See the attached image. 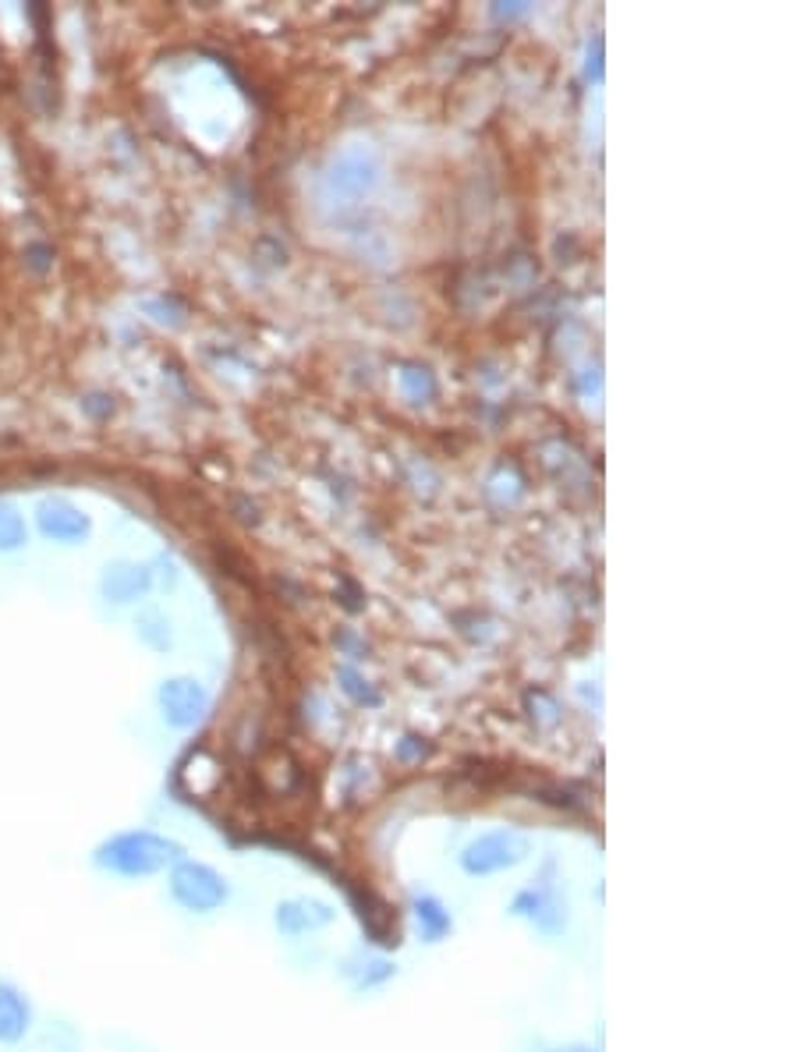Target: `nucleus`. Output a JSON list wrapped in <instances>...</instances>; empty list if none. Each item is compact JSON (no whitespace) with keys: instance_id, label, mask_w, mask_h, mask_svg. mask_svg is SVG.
I'll use <instances>...</instances> for the list:
<instances>
[{"instance_id":"1","label":"nucleus","mask_w":797,"mask_h":1052,"mask_svg":"<svg viewBox=\"0 0 797 1052\" xmlns=\"http://www.w3.org/2000/svg\"><path fill=\"white\" fill-rule=\"evenodd\" d=\"M181 857H185V847L178 840H170V836H160L152 829H128L96 847L92 862L96 868L121 875V879H149V875L170 872Z\"/></svg>"},{"instance_id":"2","label":"nucleus","mask_w":797,"mask_h":1052,"mask_svg":"<svg viewBox=\"0 0 797 1052\" xmlns=\"http://www.w3.org/2000/svg\"><path fill=\"white\" fill-rule=\"evenodd\" d=\"M167 886H170L174 904L191 914H213L230 901V886L224 875L217 868H209L206 862H191V857H181V862L170 868Z\"/></svg>"},{"instance_id":"3","label":"nucleus","mask_w":797,"mask_h":1052,"mask_svg":"<svg viewBox=\"0 0 797 1052\" xmlns=\"http://www.w3.org/2000/svg\"><path fill=\"white\" fill-rule=\"evenodd\" d=\"M529 854H532V840L524 833H518V829H493V833L475 836V840L464 847L461 868L469 875H475V879H485V875L518 868L521 862H529Z\"/></svg>"},{"instance_id":"4","label":"nucleus","mask_w":797,"mask_h":1052,"mask_svg":"<svg viewBox=\"0 0 797 1052\" xmlns=\"http://www.w3.org/2000/svg\"><path fill=\"white\" fill-rule=\"evenodd\" d=\"M157 701H160L164 719L170 727H178V730H191L209 709V698H206L203 685H199V680H191V677L164 680L160 691H157Z\"/></svg>"},{"instance_id":"5","label":"nucleus","mask_w":797,"mask_h":1052,"mask_svg":"<svg viewBox=\"0 0 797 1052\" xmlns=\"http://www.w3.org/2000/svg\"><path fill=\"white\" fill-rule=\"evenodd\" d=\"M334 918H337V911L323 901H316V896H291V901L277 904V914H274L277 928L284 935H291V940L334 925Z\"/></svg>"},{"instance_id":"6","label":"nucleus","mask_w":797,"mask_h":1052,"mask_svg":"<svg viewBox=\"0 0 797 1052\" xmlns=\"http://www.w3.org/2000/svg\"><path fill=\"white\" fill-rule=\"evenodd\" d=\"M36 521H40V532L47 539H57V542H82L92 529L89 518L79 511V507L61 500V496H50L36 507Z\"/></svg>"},{"instance_id":"7","label":"nucleus","mask_w":797,"mask_h":1052,"mask_svg":"<svg viewBox=\"0 0 797 1052\" xmlns=\"http://www.w3.org/2000/svg\"><path fill=\"white\" fill-rule=\"evenodd\" d=\"M511 911L518 914V918H529V922H535L542 932H560L563 928V904L557 901V893L553 889H547V886H532V889H521L518 896H514V904H511Z\"/></svg>"},{"instance_id":"8","label":"nucleus","mask_w":797,"mask_h":1052,"mask_svg":"<svg viewBox=\"0 0 797 1052\" xmlns=\"http://www.w3.org/2000/svg\"><path fill=\"white\" fill-rule=\"evenodd\" d=\"M32 1031V1003L22 989L0 982V1045H18Z\"/></svg>"},{"instance_id":"9","label":"nucleus","mask_w":797,"mask_h":1052,"mask_svg":"<svg viewBox=\"0 0 797 1052\" xmlns=\"http://www.w3.org/2000/svg\"><path fill=\"white\" fill-rule=\"evenodd\" d=\"M149 584H152L149 568H142V563H128V560H121V563H110V568L104 571V578H100V592H104L110 602H131V599L146 596V592H149Z\"/></svg>"},{"instance_id":"10","label":"nucleus","mask_w":797,"mask_h":1052,"mask_svg":"<svg viewBox=\"0 0 797 1052\" xmlns=\"http://www.w3.org/2000/svg\"><path fill=\"white\" fill-rule=\"evenodd\" d=\"M412 914H415L419 935H422L425 943H440V940H446V935H451V928H454L451 911H446V907L436 901V896H430V893L415 896V901H412Z\"/></svg>"},{"instance_id":"11","label":"nucleus","mask_w":797,"mask_h":1052,"mask_svg":"<svg viewBox=\"0 0 797 1052\" xmlns=\"http://www.w3.org/2000/svg\"><path fill=\"white\" fill-rule=\"evenodd\" d=\"M26 542V518L11 503H0V553H11Z\"/></svg>"},{"instance_id":"12","label":"nucleus","mask_w":797,"mask_h":1052,"mask_svg":"<svg viewBox=\"0 0 797 1052\" xmlns=\"http://www.w3.org/2000/svg\"><path fill=\"white\" fill-rule=\"evenodd\" d=\"M404 390H407V394H412L415 401H422V394L430 397L436 386H433V376L425 373V368H407V373H404Z\"/></svg>"}]
</instances>
